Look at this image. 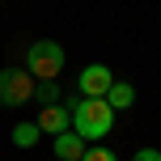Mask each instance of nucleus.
I'll list each match as a JSON object with an SVG mask.
<instances>
[{"label": "nucleus", "mask_w": 161, "mask_h": 161, "mask_svg": "<svg viewBox=\"0 0 161 161\" xmlns=\"http://www.w3.org/2000/svg\"><path fill=\"white\" fill-rule=\"evenodd\" d=\"M68 110H72V131L85 140V144L106 140L114 131V110H110L106 97H72Z\"/></svg>", "instance_id": "1"}, {"label": "nucleus", "mask_w": 161, "mask_h": 161, "mask_svg": "<svg viewBox=\"0 0 161 161\" xmlns=\"http://www.w3.org/2000/svg\"><path fill=\"white\" fill-rule=\"evenodd\" d=\"M64 64H68V55H64V47H59L55 38H38L25 51V72L34 80H55L64 72Z\"/></svg>", "instance_id": "2"}, {"label": "nucleus", "mask_w": 161, "mask_h": 161, "mask_svg": "<svg viewBox=\"0 0 161 161\" xmlns=\"http://www.w3.org/2000/svg\"><path fill=\"white\" fill-rule=\"evenodd\" d=\"M34 97V76L25 68H0V106L13 110V106H25Z\"/></svg>", "instance_id": "3"}, {"label": "nucleus", "mask_w": 161, "mask_h": 161, "mask_svg": "<svg viewBox=\"0 0 161 161\" xmlns=\"http://www.w3.org/2000/svg\"><path fill=\"white\" fill-rule=\"evenodd\" d=\"M114 80H119V76H114L106 64H85L80 76H76V89H80V97H106Z\"/></svg>", "instance_id": "4"}, {"label": "nucleus", "mask_w": 161, "mask_h": 161, "mask_svg": "<svg viewBox=\"0 0 161 161\" xmlns=\"http://www.w3.org/2000/svg\"><path fill=\"white\" fill-rule=\"evenodd\" d=\"M34 123H38V131H47V136H59V131L72 127V110H68L64 102H59V106H42V114Z\"/></svg>", "instance_id": "5"}, {"label": "nucleus", "mask_w": 161, "mask_h": 161, "mask_svg": "<svg viewBox=\"0 0 161 161\" xmlns=\"http://www.w3.org/2000/svg\"><path fill=\"white\" fill-rule=\"evenodd\" d=\"M51 140H55V161H80V157H85V148H89L72 127L59 131V136H51Z\"/></svg>", "instance_id": "6"}, {"label": "nucleus", "mask_w": 161, "mask_h": 161, "mask_svg": "<svg viewBox=\"0 0 161 161\" xmlns=\"http://www.w3.org/2000/svg\"><path fill=\"white\" fill-rule=\"evenodd\" d=\"M106 102H110V110H127V106L136 102V85H127V80H114L110 93H106Z\"/></svg>", "instance_id": "7"}, {"label": "nucleus", "mask_w": 161, "mask_h": 161, "mask_svg": "<svg viewBox=\"0 0 161 161\" xmlns=\"http://www.w3.org/2000/svg\"><path fill=\"white\" fill-rule=\"evenodd\" d=\"M34 102L38 106H59L64 102V89H59L55 80H34Z\"/></svg>", "instance_id": "8"}, {"label": "nucleus", "mask_w": 161, "mask_h": 161, "mask_svg": "<svg viewBox=\"0 0 161 161\" xmlns=\"http://www.w3.org/2000/svg\"><path fill=\"white\" fill-rule=\"evenodd\" d=\"M38 136H42L38 123H17V127H13V144H17V148H34Z\"/></svg>", "instance_id": "9"}, {"label": "nucleus", "mask_w": 161, "mask_h": 161, "mask_svg": "<svg viewBox=\"0 0 161 161\" xmlns=\"http://www.w3.org/2000/svg\"><path fill=\"white\" fill-rule=\"evenodd\" d=\"M80 161H119V153H110L106 144H89V148H85V157H80Z\"/></svg>", "instance_id": "10"}, {"label": "nucleus", "mask_w": 161, "mask_h": 161, "mask_svg": "<svg viewBox=\"0 0 161 161\" xmlns=\"http://www.w3.org/2000/svg\"><path fill=\"white\" fill-rule=\"evenodd\" d=\"M131 161H161V148H140Z\"/></svg>", "instance_id": "11"}]
</instances>
